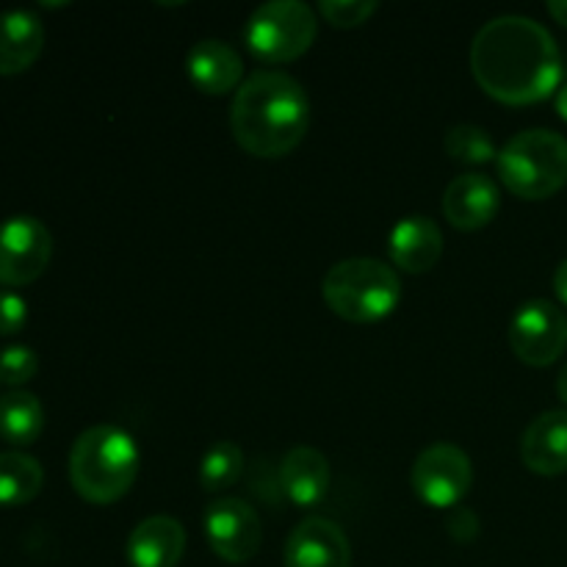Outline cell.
<instances>
[{
  "mask_svg": "<svg viewBox=\"0 0 567 567\" xmlns=\"http://www.w3.org/2000/svg\"><path fill=\"white\" fill-rule=\"evenodd\" d=\"M186 551V529L169 515L142 520L127 537L131 567H175Z\"/></svg>",
  "mask_w": 567,
  "mask_h": 567,
  "instance_id": "cell-14",
  "label": "cell"
},
{
  "mask_svg": "<svg viewBox=\"0 0 567 567\" xmlns=\"http://www.w3.org/2000/svg\"><path fill=\"white\" fill-rule=\"evenodd\" d=\"M286 567H352V546L336 520L308 518L288 535Z\"/></svg>",
  "mask_w": 567,
  "mask_h": 567,
  "instance_id": "cell-11",
  "label": "cell"
},
{
  "mask_svg": "<svg viewBox=\"0 0 567 567\" xmlns=\"http://www.w3.org/2000/svg\"><path fill=\"white\" fill-rule=\"evenodd\" d=\"M233 138L255 158H282L310 127V97L288 72L260 70L241 83L230 109Z\"/></svg>",
  "mask_w": 567,
  "mask_h": 567,
  "instance_id": "cell-2",
  "label": "cell"
},
{
  "mask_svg": "<svg viewBox=\"0 0 567 567\" xmlns=\"http://www.w3.org/2000/svg\"><path fill=\"white\" fill-rule=\"evenodd\" d=\"M188 78L205 94H227L241 83L244 61L227 42L203 39L188 50L186 59Z\"/></svg>",
  "mask_w": 567,
  "mask_h": 567,
  "instance_id": "cell-17",
  "label": "cell"
},
{
  "mask_svg": "<svg viewBox=\"0 0 567 567\" xmlns=\"http://www.w3.org/2000/svg\"><path fill=\"white\" fill-rule=\"evenodd\" d=\"M388 249H391L393 266L410 275H424L441 260L443 233L430 216H408L391 230Z\"/></svg>",
  "mask_w": 567,
  "mask_h": 567,
  "instance_id": "cell-15",
  "label": "cell"
},
{
  "mask_svg": "<svg viewBox=\"0 0 567 567\" xmlns=\"http://www.w3.org/2000/svg\"><path fill=\"white\" fill-rule=\"evenodd\" d=\"M244 471V452L238 443L219 441L205 452L203 463H199V485L208 493L227 491L236 485V480Z\"/></svg>",
  "mask_w": 567,
  "mask_h": 567,
  "instance_id": "cell-21",
  "label": "cell"
},
{
  "mask_svg": "<svg viewBox=\"0 0 567 567\" xmlns=\"http://www.w3.org/2000/svg\"><path fill=\"white\" fill-rule=\"evenodd\" d=\"M53 258V236L37 216H11L0 225V286L39 280Z\"/></svg>",
  "mask_w": 567,
  "mask_h": 567,
  "instance_id": "cell-9",
  "label": "cell"
},
{
  "mask_svg": "<svg viewBox=\"0 0 567 567\" xmlns=\"http://www.w3.org/2000/svg\"><path fill=\"white\" fill-rule=\"evenodd\" d=\"M319 33L316 11L299 0H271L258 6L244 25V44L266 64H286L310 50Z\"/></svg>",
  "mask_w": 567,
  "mask_h": 567,
  "instance_id": "cell-6",
  "label": "cell"
},
{
  "mask_svg": "<svg viewBox=\"0 0 567 567\" xmlns=\"http://www.w3.org/2000/svg\"><path fill=\"white\" fill-rule=\"evenodd\" d=\"M39 360L33 349L28 347H9L0 352V382L11 388H20L37 377Z\"/></svg>",
  "mask_w": 567,
  "mask_h": 567,
  "instance_id": "cell-23",
  "label": "cell"
},
{
  "mask_svg": "<svg viewBox=\"0 0 567 567\" xmlns=\"http://www.w3.org/2000/svg\"><path fill=\"white\" fill-rule=\"evenodd\" d=\"M507 341L515 358L532 369H546L557 363L567 349L565 310L548 299H529L515 310Z\"/></svg>",
  "mask_w": 567,
  "mask_h": 567,
  "instance_id": "cell-7",
  "label": "cell"
},
{
  "mask_svg": "<svg viewBox=\"0 0 567 567\" xmlns=\"http://www.w3.org/2000/svg\"><path fill=\"white\" fill-rule=\"evenodd\" d=\"M557 396L563 399V404L567 408V363L563 365V371H559L557 377Z\"/></svg>",
  "mask_w": 567,
  "mask_h": 567,
  "instance_id": "cell-28",
  "label": "cell"
},
{
  "mask_svg": "<svg viewBox=\"0 0 567 567\" xmlns=\"http://www.w3.org/2000/svg\"><path fill=\"white\" fill-rule=\"evenodd\" d=\"M496 161L507 192L529 203L554 197L567 186V138L546 127L513 136Z\"/></svg>",
  "mask_w": 567,
  "mask_h": 567,
  "instance_id": "cell-5",
  "label": "cell"
},
{
  "mask_svg": "<svg viewBox=\"0 0 567 567\" xmlns=\"http://www.w3.org/2000/svg\"><path fill=\"white\" fill-rule=\"evenodd\" d=\"M44 485L37 457L22 452H0V507H22L33 502Z\"/></svg>",
  "mask_w": 567,
  "mask_h": 567,
  "instance_id": "cell-20",
  "label": "cell"
},
{
  "mask_svg": "<svg viewBox=\"0 0 567 567\" xmlns=\"http://www.w3.org/2000/svg\"><path fill=\"white\" fill-rule=\"evenodd\" d=\"M554 293H557L559 302L567 308V258L557 266V271H554Z\"/></svg>",
  "mask_w": 567,
  "mask_h": 567,
  "instance_id": "cell-26",
  "label": "cell"
},
{
  "mask_svg": "<svg viewBox=\"0 0 567 567\" xmlns=\"http://www.w3.org/2000/svg\"><path fill=\"white\" fill-rule=\"evenodd\" d=\"M380 6L374 0H321L319 11L336 28H358L369 20Z\"/></svg>",
  "mask_w": 567,
  "mask_h": 567,
  "instance_id": "cell-24",
  "label": "cell"
},
{
  "mask_svg": "<svg viewBox=\"0 0 567 567\" xmlns=\"http://www.w3.org/2000/svg\"><path fill=\"white\" fill-rule=\"evenodd\" d=\"M520 460L537 476H559L567 471V410H546L526 426L520 437Z\"/></svg>",
  "mask_w": 567,
  "mask_h": 567,
  "instance_id": "cell-13",
  "label": "cell"
},
{
  "mask_svg": "<svg viewBox=\"0 0 567 567\" xmlns=\"http://www.w3.org/2000/svg\"><path fill=\"white\" fill-rule=\"evenodd\" d=\"M44 430V410L33 393L11 391L0 399V437L11 446H31Z\"/></svg>",
  "mask_w": 567,
  "mask_h": 567,
  "instance_id": "cell-19",
  "label": "cell"
},
{
  "mask_svg": "<svg viewBox=\"0 0 567 567\" xmlns=\"http://www.w3.org/2000/svg\"><path fill=\"white\" fill-rule=\"evenodd\" d=\"M443 147H446L449 158L457 161V164L480 166L498 158L491 133L480 125H468V122H465V125H454L452 131L446 133V138H443Z\"/></svg>",
  "mask_w": 567,
  "mask_h": 567,
  "instance_id": "cell-22",
  "label": "cell"
},
{
  "mask_svg": "<svg viewBox=\"0 0 567 567\" xmlns=\"http://www.w3.org/2000/svg\"><path fill=\"white\" fill-rule=\"evenodd\" d=\"M415 496L435 509L454 507L463 502L474 482L471 457L454 443H435L415 457L413 474Z\"/></svg>",
  "mask_w": 567,
  "mask_h": 567,
  "instance_id": "cell-8",
  "label": "cell"
},
{
  "mask_svg": "<svg viewBox=\"0 0 567 567\" xmlns=\"http://www.w3.org/2000/svg\"><path fill=\"white\" fill-rule=\"evenodd\" d=\"M498 208H502V192L496 183L485 175H460L454 177L443 194V214L446 221L457 230H482L496 219Z\"/></svg>",
  "mask_w": 567,
  "mask_h": 567,
  "instance_id": "cell-12",
  "label": "cell"
},
{
  "mask_svg": "<svg viewBox=\"0 0 567 567\" xmlns=\"http://www.w3.org/2000/svg\"><path fill=\"white\" fill-rule=\"evenodd\" d=\"M205 537L210 551L233 565L249 563L260 551L264 526L258 513L241 498H219L205 509Z\"/></svg>",
  "mask_w": 567,
  "mask_h": 567,
  "instance_id": "cell-10",
  "label": "cell"
},
{
  "mask_svg": "<svg viewBox=\"0 0 567 567\" xmlns=\"http://www.w3.org/2000/svg\"><path fill=\"white\" fill-rule=\"evenodd\" d=\"M44 25L33 11L11 9L0 14V75H20L42 55Z\"/></svg>",
  "mask_w": 567,
  "mask_h": 567,
  "instance_id": "cell-18",
  "label": "cell"
},
{
  "mask_svg": "<svg viewBox=\"0 0 567 567\" xmlns=\"http://www.w3.org/2000/svg\"><path fill=\"white\" fill-rule=\"evenodd\" d=\"M327 308L352 324H374L391 316L402 299V282L377 258H347L332 266L321 282Z\"/></svg>",
  "mask_w": 567,
  "mask_h": 567,
  "instance_id": "cell-4",
  "label": "cell"
},
{
  "mask_svg": "<svg viewBox=\"0 0 567 567\" xmlns=\"http://www.w3.org/2000/svg\"><path fill=\"white\" fill-rule=\"evenodd\" d=\"M28 305L17 293L0 291V336H14L25 327Z\"/></svg>",
  "mask_w": 567,
  "mask_h": 567,
  "instance_id": "cell-25",
  "label": "cell"
},
{
  "mask_svg": "<svg viewBox=\"0 0 567 567\" xmlns=\"http://www.w3.org/2000/svg\"><path fill=\"white\" fill-rule=\"evenodd\" d=\"M280 485L291 504L310 509L324 502L330 491V463L324 454L313 446H293L282 457Z\"/></svg>",
  "mask_w": 567,
  "mask_h": 567,
  "instance_id": "cell-16",
  "label": "cell"
},
{
  "mask_svg": "<svg viewBox=\"0 0 567 567\" xmlns=\"http://www.w3.org/2000/svg\"><path fill=\"white\" fill-rule=\"evenodd\" d=\"M476 83L504 105H532L548 100L563 81L557 42L532 17H496L471 44Z\"/></svg>",
  "mask_w": 567,
  "mask_h": 567,
  "instance_id": "cell-1",
  "label": "cell"
},
{
  "mask_svg": "<svg viewBox=\"0 0 567 567\" xmlns=\"http://www.w3.org/2000/svg\"><path fill=\"white\" fill-rule=\"evenodd\" d=\"M138 446L131 432L114 424L89 426L70 452V482L89 504H114L133 487Z\"/></svg>",
  "mask_w": 567,
  "mask_h": 567,
  "instance_id": "cell-3",
  "label": "cell"
},
{
  "mask_svg": "<svg viewBox=\"0 0 567 567\" xmlns=\"http://www.w3.org/2000/svg\"><path fill=\"white\" fill-rule=\"evenodd\" d=\"M548 14H551L559 25L567 28V0H551V3H548Z\"/></svg>",
  "mask_w": 567,
  "mask_h": 567,
  "instance_id": "cell-27",
  "label": "cell"
},
{
  "mask_svg": "<svg viewBox=\"0 0 567 567\" xmlns=\"http://www.w3.org/2000/svg\"><path fill=\"white\" fill-rule=\"evenodd\" d=\"M557 111H559V116L567 122V83L557 92Z\"/></svg>",
  "mask_w": 567,
  "mask_h": 567,
  "instance_id": "cell-29",
  "label": "cell"
}]
</instances>
